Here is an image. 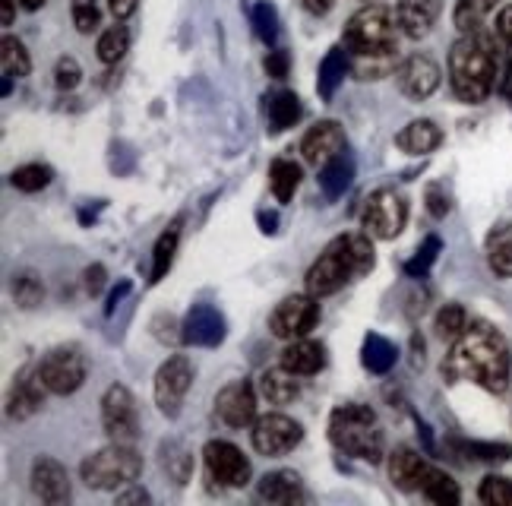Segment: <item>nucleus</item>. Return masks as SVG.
I'll return each instance as SVG.
<instances>
[{
  "mask_svg": "<svg viewBox=\"0 0 512 506\" xmlns=\"http://www.w3.org/2000/svg\"><path fill=\"white\" fill-rule=\"evenodd\" d=\"M399 361V348L392 345L386 336L380 333H367L364 336V345H361V364L367 367L370 374H377V377H386L392 367H396Z\"/></svg>",
  "mask_w": 512,
  "mask_h": 506,
  "instance_id": "7c9ffc66",
  "label": "nucleus"
},
{
  "mask_svg": "<svg viewBox=\"0 0 512 506\" xmlns=\"http://www.w3.org/2000/svg\"><path fill=\"white\" fill-rule=\"evenodd\" d=\"M329 440L339 453L377 465L383 462V431L377 412L361 402H345L329 415Z\"/></svg>",
  "mask_w": 512,
  "mask_h": 506,
  "instance_id": "20e7f679",
  "label": "nucleus"
},
{
  "mask_svg": "<svg viewBox=\"0 0 512 506\" xmlns=\"http://www.w3.org/2000/svg\"><path fill=\"white\" fill-rule=\"evenodd\" d=\"M256 219H260V228L266 231V235H275V231H279V216H275V212H256Z\"/></svg>",
  "mask_w": 512,
  "mask_h": 506,
  "instance_id": "bf43d9fd",
  "label": "nucleus"
},
{
  "mask_svg": "<svg viewBox=\"0 0 512 506\" xmlns=\"http://www.w3.org/2000/svg\"><path fill=\"white\" fill-rule=\"evenodd\" d=\"M342 149H348V140H345V130L339 121H320L313 124L304 140H301V155L307 165H326L332 155H339Z\"/></svg>",
  "mask_w": 512,
  "mask_h": 506,
  "instance_id": "a211bd4d",
  "label": "nucleus"
},
{
  "mask_svg": "<svg viewBox=\"0 0 512 506\" xmlns=\"http://www.w3.org/2000/svg\"><path fill=\"white\" fill-rule=\"evenodd\" d=\"M13 298L16 304L23 310H32L45 301V285L38 276H32V272H19V276L13 279Z\"/></svg>",
  "mask_w": 512,
  "mask_h": 506,
  "instance_id": "c03bdc74",
  "label": "nucleus"
},
{
  "mask_svg": "<svg viewBox=\"0 0 512 506\" xmlns=\"http://www.w3.org/2000/svg\"><path fill=\"white\" fill-rule=\"evenodd\" d=\"M130 279H121V282H117L111 291H108V301H105V317H114V310H117V304H121L127 295H130Z\"/></svg>",
  "mask_w": 512,
  "mask_h": 506,
  "instance_id": "5fc2aeb1",
  "label": "nucleus"
},
{
  "mask_svg": "<svg viewBox=\"0 0 512 506\" xmlns=\"http://www.w3.org/2000/svg\"><path fill=\"white\" fill-rule=\"evenodd\" d=\"M19 4H23V10H29V13H35V10H42L48 0H19Z\"/></svg>",
  "mask_w": 512,
  "mask_h": 506,
  "instance_id": "e2e57ef3",
  "label": "nucleus"
},
{
  "mask_svg": "<svg viewBox=\"0 0 512 506\" xmlns=\"http://www.w3.org/2000/svg\"><path fill=\"white\" fill-rule=\"evenodd\" d=\"M38 374H42L48 393L54 396H73L76 389L86 383V355L76 345H57L38 361Z\"/></svg>",
  "mask_w": 512,
  "mask_h": 506,
  "instance_id": "6e6552de",
  "label": "nucleus"
},
{
  "mask_svg": "<svg viewBox=\"0 0 512 506\" xmlns=\"http://www.w3.org/2000/svg\"><path fill=\"white\" fill-rule=\"evenodd\" d=\"M256 389H260V396L269 405H288V402H294L301 396L298 374H291L288 367H272V371H263Z\"/></svg>",
  "mask_w": 512,
  "mask_h": 506,
  "instance_id": "c756f323",
  "label": "nucleus"
},
{
  "mask_svg": "<svg viewBox=\"0 0 512 506\" xmlns=\"http://www.w3.org/2000/svg\"><path fill=\"white\" fill-rule=\"evenodd\" d=\"M443 10V0H399L396 16H399V26L408 38H424L430 35V29L437 26Z\"/></svg>",
  "mask_w": 512,
  "mask_h": 506,
  "instance_id": "5701e85b",
  "label": "nucleus"
},
{
  "mask_svg": "<svg viewBox=\"0 0 512 506\" xmlns=\"http://www.w3.org/2000/svg\"><path fill=\"white\" fill-rule=\"evenodd\" d=\"M405 222H408V203H405L402 193L380 187V190H373L367 197L361 225H364V231L370 238H377V241L399 238Z\"/></svg>",
  "mask_w": 512,
  "mask_h": 506,
  "instance_id": "0eeeda50",
  "label": "nucleus"
},
{
  "mask_svg": "<svg viewBox=\"0 0 512 506\" xmlns=\"http://www.w3.org/2000/svg\"><path fill=\"white\" fill-rule=\"evenodd\" d=\"M282 367H288V371L298 374V377L320 374L323 367H326V348L320 342L307 339V336L291 339L285 345V352H282Z\"/></svg>",
  "mask_w": 512,
  "mask_h": 506,
  "instance_id": "b1692460",
  "label": "nucleus"
},
{
  "mask_svg": "<svg viewBox=\"0 0 512 506\" xmlns=\"http://www.w3.org/2000/svg\"><path fill=\"white\" fill-rule=\"evenodd\" d=\"M351 73V51L345 45H332L320 64V76H317V92L323 102H332V95L339 92V86L345 83V76Z\"/></svg>",
  "mask_w": 512,
  "mask_h": 506,
  "instance_id": "a878e982",
  "label": "nucleus"
},
{
  "mask_svg": "<svg viewBox=\"0 0 512 506\" xmlns=\"http://www.w3.org/2000/svg\"><path fill=\"white\" fill-rule=\"evenodd\" d=\"M45 393H48V386H45L42 374H38V364L23 367V371L16 374L13 389H10V402H7L10 418H16V421L32 418L38 408L45 405Z\"/></svg>",
  "mask_w": 512,
  "mask_h": 506,
  "instance_id": "6ab92c4d",
  "label": "nucleus"
},
{
  "mask_svg": "<svg viewBox=\"0 0 512 506\" xmlns=\"http://www.w3.org/2000/svg\"><path fill=\"white\" fill-rule=\"evenodd\" d=\"M354 174H358V162L348 149H342L339 155H332L326 165H320V190L326 200H339L345 197V190L351 187Z\"/></svg>",
  "mask_w": 512,
  "mask_h": 506,
  "instance_id": "393cba45",
  "label": "nucleus"
},
{
  "mask_svg": "<svg viewBox=\"0 0 512 506\" xmlns=\"http://www.w3.org/2000/svg\"><path fill=\"white\" fill-rule=\"evenodd\" d=\"M203 462L209 481L222 484V488H244L250 481V459L228 440H209L203 446Z\"/></svg>",
  "mask_w": 512,
  "mask_h": 506,
  "instance_id": "ddd939ff",
  "label": "nucleus"
},
{
  "mask_svg": "<svg viewBox=\"0 0 512 506\" xmlns=\"http://www.w3.org/2000/svg\"><path fill=\"white\" fill-rule=\"evenodd\" d=\"M399 32L402 26L396 13L383 4H367L345 23L342 45L351 54H396Z\"/></svg>",
  "mask_w": 512,
  "mask_h": 506,
  "instance_id": "39448f33",
  "label": "nucleus"
},
{
  "mask_svg": "<svg viewBox=\"0 0 512 506\" xmlns=\"http://www.w3.org/2000/svg\"><path fill=\"white\" fill-rule=\"evenodd\" d=\"M370 269H373V244L367 231L364 235H339L323 247V253L307 269L304 288L313 298H329L348 282L367 276Z\"/></svg>",
  "mask_w": 512,
  "mask_h": 506,
  "instance_id": "7ed1b4c3",
  "label": "nucleus"
},
{
  "mask_svg": "<svg viewBox=\"0 0 512 506\" xmlns=\"http://www.w3.org/2000/svg\"><path fill=\"white\" fill-rule=\"evenodd\" d=\"M29 484H32V494L42 500V503H48V506L70 503V497H73L67 469L57 459H51V456H38L32 462Z\"/></svg>",
  "mask_w": 512,
  "mask_h": 506,
  "instance_id": "f3484780",
  "label": "nucleus"
},
{
  "mask_svg": "<svg viewBox=\"0 0 512 506\" xmlns=\"http://www.w3.org/2000/svg\"><path fill=\"white\" fill-rule=\"evenodd\" d=\"M364 4H373V0H364Z\"/></svg>",
  "mask_w": 512,
  "mask_h": 506,
  "instance_id": "0e129e2a",
  "label": "nucleus"
},
{
  "mask_svg": "<svg viewBox=\"0 0 512 506\" xmlns=\"http://www.w3.org/2000/svg\"><path fill=\"white\" fill-rule=\"evenodd\" d=\"M440 80H443V73L437 61L427 54H411L396 67V86L408 102L430 99V95L440 89Z\"/></svg>",
  "mask_w": 512,
  "mask_h": 506,
  "instance_id": "4468645a",
  "label": "nucleus"
},
{
  "mask_svg": "<svg viewBox=\"0 0 512 506\" xmlns=\"http://www.w3.org/2000/svg\"><path fill=\"white\" fill-rule=\"evenodd\" d=\"M181 333H184V345L193 348H219L228 336V323L225 314L219 307L212 304H193L187 310V317L181 323Z\"/></svg>",
  "mask_w": 512,
  "mask_h": 506,
  "instance_id": "2eb2a0df",
  "label": "nucleus"
},
{
  "mask_svg": "<svg viewBox=\"0 0 512 506\" xmlns=\"http://www.w3.org/2000/svg\"><path fill=\"white\" fill-rule=\"evenodd\" d=\"M512 374V355L506 339L490 323H471L465 333L452 342L449 355L443 358V377L449 383L468 380L487 393H506Z\"/></svg>",
  "mask_w": 512,
  "mask_h": 506,
  "instance_id": "f257e3e1",
  "label": "nucleus"
},
{
  "mask_svg": "<svg viewBox=\"0 0 512 506\" xmlns=\"http://www.w3.org/2000/svg\"><path fill=\"white\" fill-rule=\"evenodd\" d=\"M481 503L487 506H512V478H500V475H487L478 488Z\"/></svg>",
  "mask_w": 512,
  "mask_h": 506,
  "instance_id": "a18cd8bd",
  "label": "nucleus"
},
{
  "mask_svg": "<svg viewBox=\"0 0 512 506\" xmlns=\"http://www.w3.org/2000/svg\"><path fill=\"white\" fill-rule=\"evenodd\" d=\"M440 250H443L440 235H427V238L421 241V247L415 250V257L405 260V266H402V269H405V276H411V279H424L427 272L433 269V263H437Z\"/></svg>",
  "mask_w": 512,
  "mask_h": 506,
  "instance_id": "37998d69",
  "label": "nucleus"
},
{
  "mask_svg": "<svg viewBox=\"0 0 512 506\" xmlns=\"http://www.w3.org/2000/svg\"><path fill=\"white\" fill-rule=\"evenodd\" d=\"M430 472V462L418 453L411 450V446H396V450L389 453V481L396 484L399 491H421V484Z\"/></svg>",
  "mask_w": 512,
  "mask_h": 506,
  "instance_id": "412c9836",
  "label": "nucleus"
},
{
  "mask_svg": "<svg viewBox=\"0 0 512 506\" xmlns=\"http://www.w3.org/2000/svg\"><path fill=\"white\" fill-rule=\"evenodd\" d=\"M465 326H468V314L462 304H443L437 310V317H433V329L446 342H456L465 333Z\"/></svg>",
  "mask_w": 512,
  "mask_h": 506,
  "instance_id": "79ce46f5",
  "label": "nucleus"
},
{
  "mask_svg": "<svg viewBox=\"0 0 512 506\" xmlns=\"http://www.w3.org/2000/svg\"><path fill=\"white\" fill-rule=\"evenodd\" d=\"M136 4H140V0H108V10L117 23H124V19H130L136 13Z\"/></svg>",
  "mask_w": 512,
  "mask_h": 506,
  "instance_id": "6e6d98bb",
  "label": "nucleus"
},
{
  "mask_svg": "<svg viewBox=\"0 0 512 506\" xmlns=\"http://www.w3.org/2000/svg\"><path fill=\"white\" fill-rule=\"evenodd\" d=\"M70 13H73L76 32H83V35H92L98 29V23H102V10H98V0H73Z\"/></svg>",
  "mask_w": 512,
  "mask_h": 506,
  "instance_id": "49530a36",
  "label": "nucleus"
},
{
  "mask_svg": "<svg viewBox=\"0 0 512 506\" xmlns=\"http://www.w3.org/2000/svg\"><path fill=\"white\" fill-rule=\"evenodd\" d=\"M421 494L430 503H440V506H459V500H462L459 484L452 481V475L437 469V465H430V472H427V478L421 484Z\"/></svg>",
  "mask_w": 512,
  "mask_h": 506,
  "instance_id": "f704fd0d",
  "label": "nucleus"
},
{
  "mask_svg": "<svg viewBox=\"0 0 512 506\" xmlns=\"http://www.w3.org/2000/svg\"><path fill=\"white\" fill-rule=\"evenodd\" d=\"M250 23H253L256 38H260L266 48H275L282 29H279V13H275V7L269 4V0H256L253 10H250Z\"/></svg>",
  "mask_w": 512,
  "mask_h": 506,
  "instance_id": "ea45409f",
  "label": "nucleus"
},
{
  "mask_svg": "<svg viewBox=\"0 0 512 506\" xmlns=\"http://www.w3.org/2000/svg\"><path fill=\"white\" fill-rule=\"evenodd\" d=\"M503 99L509 102V108H512V70H509V76H506V80H503Z\"/></svg>",
  "mask_w": 512,
  "mask_h": 506,
  "instance_id": "680f3d73",
  "label": "nucleus"
},
{
  "mask_svg": "<svg viewBox=\"0 0 512 506\" xmlns=\"http://www.w3.org/2000/svg\"><path fill=\"white\" fill-rule=\"evenodd\" d=\"M301 7H304L310 16H326L332 7H336V0H301Z\"/></svg>",
  "mask_w": 512,
  "mask_h": 506,
  "instance_id": "13d9d810",
  "label": "nucleus"
},
{
  "mask_svg": "<svg viewBox=\"0 0 512 506\" xmlns=\"http://www.w3.org/2000/svg\"><path fill=\"white\" fill-rule=\"evenodd\" d=\"M143 475V456L130 443H111L83 459L80 478L92 491H117L127 488Z\"/></svg>",
  "mask_w": 512,
  "mask_h": 506,
  "instance_id": "423d86ee",
  "label": "nucleus"
},
{
  "mask_svg": "<svg viewBox=\"0 0 512 506\" xmlns=\"http://www.w3.org/2000/svg\"><path fill=\"white\" fill-rule=\"evenodd\" d=\"M256 497L275 503V506H298V503H310V494L304 488L301 475H294L288 469L279 472H269L256 481Z\"/></svg>",
  "mask_w": 512,
  "mask_h": 506,
  "instance_id": "aec40b11",
  "label": "nucleus"
},
{
  "mask_svg": "<svg viewBox=\"0 0 512 506\" xmlns=\"http://www.w3.org/2000/svg\"><path fill=\"white\" fill-rule=\"evenodd\" d=\"M269 187H272V197L279 203H291L294 193L301 187V165L291 159H275L269 165Z\"/></svg>",
  "mask_w": 512,
  "mask_h": 506,
  "instance_id": "473e14b6",
  "label": "nucleus"
},
{
  "mask_svg": "<svg viewBox=\"0 0 512 506\" xmlns=\"http://www.w3.org/2000/svg\"><path fill=\"white\" fill-rule=\"evenodd\" d=\"M351 73L358 80H383L396 73V54H351Z\"/></svg>",
  "mask_w": 512,
  "mask_h": 506,
  "instance_id": "58836bf2",
  "label": "nucleus"
},
{
  "mask_svg": "<svg viewBox=\"0 0 512 506\" xmlns=\"http://www.w3.org/2000/svg\"><path fill=\"white\" fill-rule=\"evenodd\" d=\"M250 440L260 456H285L304 440V427L282 412H269L250 424Z\"/></svg>",
  "mask_w": 512,
  "mask_h": 506,
  "instance_id": "f8f14e48",
  "label": "nucleus"
},
{
  "mask_svg": "<svg viewBox=\"0 0 512 506\" xmlns=\"http://www.w3.org/2000/svg\"><path fill=\"white\" fill-rule=\"evenodd\" d=\"M16 19V0H4V26H13Z\"/></svg>",
  "mask_w": 512,
  "mask_h": 506,
  "instance_id": "052dcab7",
  "label": "nucleus"
},
{
  "mask_svg": "<svg viewBox=\"0 0 512 506\" xmlns=\"http://www.w3.org/2000/svg\"><path fill=\"white\" fill-rule=\"evenodd\" d=\"M95 51H98V61L102 64H117V61H124V54L130 51V32L117 23V26H111V29H105L102 35H98V45H95Z\"/></svg>",
  "mask_w": 512,
  "mask_h": 506,
  "instance_id": "a19ab883",
  "label": "nucleus"
},
{
  "mask_svg": "<svg viewBox=\"0 0 512 506\" xmlns=\"http://www.w3.org/2000/svg\"><path fill=\"white\" fill-rule=\"evenodd\" d=\"M500 42L497 35H462L449 51V86L465 105H481L500 80Z\"/></svg>",
  "mask_w": 512,
  "mask_h": 506,
  "instance_id": "f03ea898",
  "label": "nucleus"
},
{
  "mask_svg": "<svg viewBox=\"0 0 512 506\" xmlns=\"http://www.w3.org/2000/svg\"><path fill=\"white\" fill-rule=\"evenodd\" d=\"M500 0H459L456 4V13H452V23L462 35H471V32H481L484 19L497 10Z\"/></svg>",
  "mask_w": 512,
  "mask_h": 506,
  "instance_id": "c9c22d12",
  "label": "nucleus"
},
{
  "mask_svg": "<svg viewBox=\"0 0 512 506\" xmlns=\"http://www.w3.org/2000/svg\"><path fill=\"white\" fill-rule=\"evenodd\" d=\"M51 181H54V168L45 165V162L19 165V168L10 174V184H13L19 193H38V190H45Z\"/></svg>",
  "mask_w": 512,
  "mask_h": 506,
  "instance_id": "4c0bfd02",
  "label": "nucleus"
},
{
  "mask_svg": "<svg viewBox=\"0 0 512 506\" xmlns=\"http://www.w3.org/2000/svg\"><path fill=\"white\" fill-rule=\"evenodd\" d=\"M152 333H155V339H162V342H184L181 326L174 323V317H165V314L152 320Z\"/></svg>",
  "mask_w": 512,
  "mask_h": 506,
  "instance_id": "3c124183",
  "label": "nucleus"
},
{
  "mask_svg": "<svg viewBox=\"0 0 512 506\" xmlns=\"http://www.w3.org/2000/svg\"><path fill=\"white\" fill-rule=\"evenodd\" d=\"M494 35H497V42H500L506 51H512V4H509V7H503V10L497 13Z\"/></svg>",
  "mask_w": 512,
  "mask_h": 506,
  "instance_id": "603ef678",
  "label": "nucleus"
},
{
  "mask_svg": "<svg viewBox=\"0 0 512 506\" xmlns=\"http://www.w3.org/2000/svg\"><path fill=\"white\" fill-rule=\"evenodd\" d=\"M159 456H162V469L168 472V478L174 484H187L190 481V475H193V453L187 450L181 440H165Z\"/></svg>",
  "mask_w": 512,
  "mask_h": 506,
  "instance_id": "72a5a7b5",
  "label": "nucleus"
},
{
  "mask_svg": "<svg viewBox=\"0 0 512 506\" xmlns=\"http://www.w3.org/2000/svg\"><path fill=\"white\" fill-rule=\"evenodd\" d=\"M181 231H184V216H177L159 235V241H155V247H152V269H149V282L152 285H159L171 272L174 257H177V247H181Z\"/></svg>",
  "mask_w": 512,
  "mask_h": 506,
  "instance_id": "cd10ccee",
  "label": "nucleus"
},
{
  "mask_svg": "<svg viewBox=\"0 0 512 506\" xmlns=\"http://www.w3.org/2000/svg\"><path fill=\"white\" fill-rule=\"evenodd\" d=\"M424 203H427L430 219H437V222L446 219V216H449V209H452L449 193H446L443 184H427V190H424Z\"/></svg>",
  "mask_w": 512,
  "mask_h": 506,
  "instance_id": "09e8293b",
  "label": "nucleus"
},
{
  "mask_svg": "<svg viewBox=\"0 0 512 506\" xmlns=\"http://www.w3.org/2000/svg\"><path fill=\"white\" fill-rule=\"evenodd\" d=\"M440 143H443V130L433 124V121H427V118L411 121V124H405L396 133V146L405 155H427V152L437 149Z\"/></svg>",
  "mask_w": 512,
  "mask_h": 506,
  "instance_id": "c85d7f7f",
  "label": "nucleus"
},
{
  "mask_svg": "<svg viewBox=\"0 0 512 506\" xmlns=\"http://www.w3.org/2000/svg\"><path fill=\"white\" fill-rule=\"evenodd\" d=\"M256 389L250 380H234L228 386L219 389L215 396V415H219L228 427L241 431V427H250L256 421Z\"/></svg>",
  "mask_w": 512,
  "mask_h": 506,
  "instance_id": "dca6fc26",
  "label": "nucleus"
},
{
  "mask_svg": "<svg viewBox=\"0 0 512 506\" xmlns=\"http://www.w3.org/2000/svg\"><path fill=\"white\" fill-rule=\"evenodd\" d=\"M0 67H4V76H10V80H23V76H29L32 61H29L26 45L19 42V38L4 35V42H0Z\"/></svg>",
  "mask_w": 512,
  "mask_h": 506,
  "instance_id": "e433bc0d",
  "label": "nucleus"
},
{
  "mask_svg": "<svg viewBox=\"0 0 512 506\" xmlns=\"http://www.w3.org/2000/svg\"><path fill=\"white\" fill-rule=\"evenodd\" d=\"M320 320V298H313L310 291L304 295H288L275 304V310L269 314V333L275 339H301L307 336Z\"/></svg>",
  "mask_w": 512,
  "mask_h": 506,
  "instance_id": "1a4fd4ad",
  "label": "nucleus"
},
{
  "mask_svg": "<svg viewBox=\"0 0 512 506\" xmlns=\"http://www.w3.org/2000/svg\"><path fill=\"white\" fill-rule=\"evenodd\" d=\"M102 427L111 443H136L140 437V412L136 399L124 383H114L102 396Z\"/></svg>",
  "mask_w": 512,
  "mask_h": 506,
  "instance_id": "9d476101",
  "label": "nucleus"
},
{
  "mask_svg": "<svg viewBox=\"0 0 512 506\" xmlns=\"http://www.w3.org/2000/svg\"><path fill=\"white\" fill-rule=\"evenodd\" d=\"M263 67H266V73L272 76V80H285L288 70H291V54L285 48H269Z\"/></svg>",
  "mask_w": 512,
  "mask_h": 506,
  "instance_id": "8fccbe9b",
  "label": "nucleus"
},
{
  "mask_svg": "<svg viewBox=\"0 0 512 506\" xmlns=\"http://www.w3.org/2000/svg\"><path fill=\"white\" fill-rule=\"evenodd\" d=\"M80 83H83L80 61H76V57H61V61L54 64V86L61 92H73Z\"/></svg>",
  "mask_w": 512,
  "mask_h": 506,
  "instance_id": "de8ad7c7",
  "label": "nucleus"
},
{
  "mask_svg": "<svg viewBox=\"0 0 512 506\" xmlns=\"http://www.w3.org/2000/svg\"><path fill=\"white\" fill-rule=\"evenodd\" d=\"M509 70H512V61H509Z\"/></svg>",
  "mask_w": 512,
  "mask_h": 506,
  "instance_id": "69168bd1",
  "label": "nucleus"
},
{
  "mask_svg": "<svg viewBox=\"0 0 512 506\" xmlns=\"http://www.w3.org/2000/svg\"><path fill=\"white\" fill-rule=\"evenodd\" d=\"M193 386V364L187 355H171L159 371H155V405L165 418H177L184 408V399Z\"/></svg>",
  "mask_w": 512,
  "mask_h": 506,
  "instance_id": "9b49d317",
  "label": "nucleus"
},
{
  "mask_svg": "<svg viewBox=\"0 0 512 506\" xmlns=\"http://www.w3.org/2000/svg\"><path fill=\"white\" fill-rule=\"evenodd\" d=\"M105 279H108V272H105V266H102V263H92V266L83 272V285H86V291H89L92 298L102 295Z\"/></svg>",
  "mask_w": 512,
  "mask_h": 506,
  "instance_id": "864d4df0",
  "label": "nucleus"
},
{
  "mask_svg": "<svg viewBox=\"0 0 512 506\" xmlns=\"http://www.w3.org/2000/svg\"><path fill=\"white\" fill-rule=\"evenodd\" d=\"M263 114H266V130L272 136H279L301 121L304 108H301V99L291 89H272L263 95Z\"/></svg>",
  "mask_w": 512,
  "mask_h": 506,
  "instance_id": "4be33fe9",
  "label": "nucleus"
},
{
  "mask_svg": "<svg viewBox=\"0 0 512 506\" xmlns=\"http://www.w3.org/2000/svg\"><path fill=\"white\" fill-rule=\"evenodd\" d=\"M484 253L497 279H512V222H497L487 231Z\"/></svg>",
  "mask_w": 512,
  "mask_h": 506,
  "instance_id": "bb28decb",
  "label": "nucleus"
},
{
  "mask_svg": "<svg viewBox=\"0 0 512 506\" xmlns=\"http://www.w3.org/2000/svg\"><path fill=\"white\" fill-rule=\"evenodd\" d=\"M449 450L468 459V462H506L512 459V446L509 443H494V440H462L452 437Z\"/></svg>",
  "mask_w": 512,
  "mask_h": 506,
  "instance_id": "2f4dec72",
  "label": "nucleus"
},
{
  "mask_svg": "<svg viewBox=\"0 0 512 506\" xmlns=\"http://www.w3.org/2000/svg\"><path fill=\"white\" fill-rule=\"evenodd\" d=\"M149 500H152L149 491H143L140 484H127V491L117 494V503H121V506H127V503H149Z\"/></svg>",
  "mask_w": 512,
  "mask_h": 506,
  "instance_id": "4d7b16f0",
  "label": "nucleus"
}]
</instances>
